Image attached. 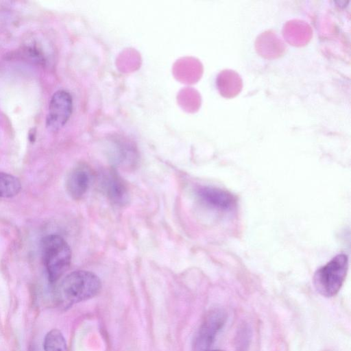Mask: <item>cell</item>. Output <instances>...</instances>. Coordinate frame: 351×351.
<instances>
[{
  "instance_id": "1",
  "label": "cell",
  "mask_w": 351,
  "mask_h": 351,
  "mask_svg": "<svg viewBox=\"0 0 351 351\" xmlns=\"http://www.w3.org/2000/svg\"><path fill=\"white\" fill-rule=\"evenodd\" d=\"M101 287L99 277L94 273L77 270L66 275L58 285L56 296L63 307L85 301L97 295Z\"/></svg>"
},
{
  "instance_id": "2",
  "label": "cell",
  "mask_w": 351,
  "mask_h": 351,
  "mask_svg": "<svg viewBox=\"0 0 351 351\" xmlns=\"http://www.w3.org/2000/svg\"><path fill=\"white\" fill-rule=\"evenodd\" d=\"M42 256L49 280L56 282L69 269L71 250L66 241L58 234L44 237L41 243Z\"/></svg>"
},
{
  "instance_id": "3",
  "label": "cell",
  "mask_w": 351,
  "mask_h": 351,
  "mask_svg": "<svg viewBox=\"0 0 351 351\" xmlns=\"http://www.w3.org/2000/svg\"><path fill=\"white\" fill-rule=\"evenodd\" d=\"M348 269L346 254H339L318 269L313 276V285L322 296H335L340 290L346 279Z\"/></svg>"
},
{
  "instance_id": "4",
  "label": "cell",
  "mask_w": 351,
  "mask_h": 351,
  "mask_svg": "<svg viewBox=\"0 0 351 351\" xmlns=\"http://www.w3.org/2000/svg\"><path fill=\"white\" fill-rule=\"evenodd\" d=\"M73 99L64 90L56 91L51 98L46 118V127L52 132L61 129L72 113Z\"/></svg>"
},
{
  "instance_id": "5",
  "label": "cell",
  "mask_w": 351,
  "mask_h": 351,
  "mask_svg": "<svg viewBox=\"0 0 351 351\" xmlns=\"http://www.w3.org/2000/svg\"><path fill=\"white\" fill-rule=\"evenodd\" d=\"M226 319V314L221 310L210 312L195 335L193 343V350H210L217 334L225 324Z\"/></svg>"
},
{
  "instance_id": "6",
  "label": "cell",
  "mask_w": 351,
  "mask_h": 351,
  "mask_svg": "<svg viewBox=\"0 0 351 351\" xmlns=\"http://www.w3.org/2000/svg\"><path fill=\"white\" fill-rule=\"evenodd\" d=\"M101 186L108 198L115 205H125L129 200L128 187L122 178L113 170L102 177Z\"/></svg>"
},
{
  "instance_id": "7",
  "label": "cell",
  "mask_w": 351,
  "mask_h": 351,
  "mask_svg": "<svg viewBox=\"0 0 351 351\" xmlns=\"http://www.w3.org/2000/svg\"><path fill=\"white\" fill-rule=\"evenodd\" d=\"M199 198L207 205L221 210L232 208L235 205V198L229 192L218 188L204 186L197 191Z\"/></svg>"
},
{
  "instance_id": "8",
  "label": "cell",
  "mask_w": 351,
  "mask_h": 351,
  "mask_svg": "<svg viewBox=\"0 0 351 351\" xmlns=\"http://www.w3.org/2000/svg\"><path fill=\"white\" fill-rule=\"evenodd\" d=\"M90 182V175L85 167H77L68 175L66 189L74 199H81L87 191Z\"/></svg>"
},
{
  "instance_id": "9",
  "label": "cell",
  "mask_w": 351,
  "mask_h": 351,
  "mask_svg": "<svg viewBox=\"0 0 351 351\" xmlns=\"http://www.w3.org/2000/svg\"><path fill=\"white\" fill-rule=\"evenodd\" d=\"M21 189V183L15 176L0 172V197L10 198L19 194Z\"/></svg>"
},
{
  "instance_id": "10",
  "label": "cell",
  "mask_w": 351,
  "mask_h": 351,
  "mask_svg": "<svg viewBox=\"0 0 351 351\" xmlns=\"http://www.w3.org/2000/svg\"><path fill=\"white\" fill-rule=\"evenodd\" d=\"M43 347L45 351H68L65 339L57 329L50 330L45 335Z\"/></svg>"
},
{
  "instance_id": "11",
  "label": "cell",
  "mask_w": 351,
  "mask_h": 351,
  "mask_svg": "<svg viewBox=\"0 0 351 351\" xmlns=\"http://www.w3.org/2000/svg\"><path fill=\"white\" fill-rule=\"evenodd\" d=\"M208 351H223V350H208Z\"/></svg>"
}]
</instances>
